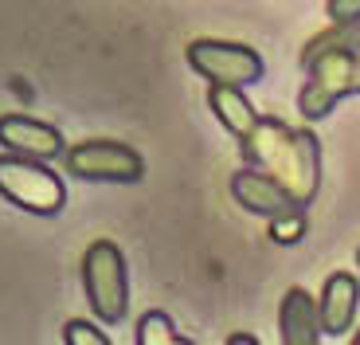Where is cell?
I'll return each instance as SVG.
<instances>
[{"label": "cell", "instance_id": "277c9868", "mask_svg": "<svg viewBox=\"0 0 360 345\" xmlns=\"http://www.w3.org/2000/svg\"><path fill=\"white\" fill-rule=\"evenodd\" d=\"M0 196L12 200L16 208L32 212V216H55L67 204L63 177L47 169L44 161H27L16 153L0 157Z\"/></svg>", "mask_w": 360, "mask_h": 345}, {"label": "cell", "instance_id": "d6986e66", "mask_svg": "<svg viewBox=\"0 0 360 345\" xmlns=\"http://www.w3.org/2000/svg\"><path fill=\"white\" fill-rule=\"evenodd\" d=\"M356 267H360V251H356Z\"/></svg>", "mask_w": 360, "mask_h": 345}, {"label": "cell", "instance_id": "30bf717a", "mask_svg": "<svg viewBox=\"0 0 360 345\" xmlns=\"http://www.w3.org/2000/svg\"><path fill=\"white\" fill-rule=\"evenodd\" d=\"M278 334H282V345H321L317 299H309L306 287H290V291L282 294Z\"/></svg>", "mask_w": 360, "mask_h": 345}, {"label": "cell", "instance_id": "5b68a950", "mask_svg": "<svg viewBox=\"0 0 360 345\" xmlns=\"http://www.w3.org/2000/svg\"><path fill=\"white\" fill-rule=\"evenodd\" d=\"M188 67L207 79V87H251L262 79V55L247 44H235V39H216V36H200L188 44L184 51Z\"/></svg>", "mask_w": 360, "mask_h": 345}, {"label": "cell", "instance_id": "8fae6325", "mask_svg": "<svg viewBox=\"0 0 360 345\" xmlns=\"http://www.w3.org/2000/svg\"><path fill=\"white\" fill-rule=\"evenodd\" d=\"M207 106H212L219 126H224L235 142L251 137V130L259 126V118H262V114H255V106L247 102V94L239 91V87H207Z\"/></svg>", "mask_w": 360, "mask_h": 345}, {"label": "cell", "instance_id": "9a60e30c", "mask_svg": "<svg viewBox=\"0 0 360 345\" xmlns=\"http://www.w3.org/2000/svg\"><path fill=\"white\" fill-rule=\"evenodd\" d=\"M63 341L67 345H114V341H110V334H102L94 322H82V318H71L63 326Z\"/></svg>", "mask_w": 360, "mask_h": 345}, {"label": "cell", "instance_id": "ac0fdd59", "mask_svg": "<svg viewBox=\"0 0 360 345\" xmlns=\"http://www.w3.org/2000/svg\"><path fill=\"white\" fill-rule=\"evenodd\" d=\"M352 345H360V330H356V337H352Z\"/></svg>", "mask_w": 360, "mask_h": 345}, {"label": "cell", "instance_id": "7a4b0ae2", "mask_svg": "<svg viewBox=\"0 0 360 345\" xmlns=\"http://www.w3.org/2000/svg\"><path fill=\"white\" fill-rule=\"evenodd\" d=\"M306 82L297 91V114L306 122H317L325 114H333L341 99L360 94V51H329L314 55L302 63Z\"/></svg>", "mask_w": 360, "mask_h": 345}, {"label": "cell", "instance_id": "7c38bea8", "mask_svg": "<svg viewBox=\"0 0 360 345\" xmlns=\"http://www.w3.org/2000/svg\"><path fill=\"white\" fill-rule=\"evenodd\" d=\"M329 51H360V24H329L321 27L317 36L306 39L302 55H297V63H306L314 55H329Z\"/></svg>", "mask_w": 360, "mask_h": 345}, {"label": "cell", "instance_id": "e0dca14e", "mask_svg": "<svg viewBox=\"0 0 360 345\" xmlns=\"http://www.w3.org/2000/svg\"><path fill=\"white\" fill-rule=\"evenodd\" d=\"M227 345H259V337L243 334V330H235V334H227Z\"/></svg>", "mask_w": 360, "mask_h": 345}, {"label": "cell", "instance_id": "5bb4252c", "mask_svg": "<svg viewBox=\"0 0 360 345\" xmlns=\"http://www.w3.org/2000/svg\"><path fill=\"white\" fill-rule=\"evenodd\" d=\"M266 224H270V239L274 244H297V239L306 236V208L278 216V220H266Z\"/></svg>", "mask_w": 360, "mask_h": 345}, {"label": "cell", "instance_id": "52a82bcc", "mask_svg": "<svg viewBox=\"0 0 360 345\" xmlns=\"http://www.w3.org/2000/svg\"><path fill=\"white\" fill-rule=\"evenodd\" d=\"M0 146L16 157L44 161V165L67 153L63 134H59L51 122H39V118H32V114H4V118H0Z\"/></svg>", "mask_w": 360, "mask_h": 345}, {"label": "cell", "instance_id": "3957f363", "mask_svg": "<svg viewBox=\"0 0 360 345\" xmlns=\"http://www.w3.org/2000/svg\"><path fill=\"white\" fill-rule=\"evenodd\" d=\"M82 291L94 310V318L117 326L129 310V275H126V255L114 239H94L82 251Z\"/></svg>", "mask_w": 360, "mask_h": 345}, {"label": "cell", "instance_id": "8992f818", "mask_svg": "<svg viewBox=\"0 0 360 345\" xmlns=\"http://www.w3.org/2000/svg\"><path fill=\"white\" fill-rule=\"evenodd\" d=\"M63 165L79 181H106V184H137L145 177V157L126 142L114 137H90L63 153Z\"/></svg>", "mask_w": 360, "mask_h": 345}, {"label": "cell", "instance_id": "4fadbf2b", "mask_svg": "<svg viewBox=\"0 0 360 345\" xmlns=\"http://www.w3.org/2000/svg\"><path fill=\"white\" fill-rule=\"evenodd\" d=\"M137 345H192V341L172 326V318L165 310H149L137 322Z\"/></svg>", "mask_w": 360, "mask_h": 345}, {"label": "cell", "instance_id": "6da1fadb", "mask_svg": "<svg viewBox=\"0 0 360 345\" xmlns=\"http://www.w3.org/2000/svg\"><path fill=\"white\" fill-rule=\"evenodd\" d=\"M243 161L266 172L270 181L294 196L297 208H309L321 189V142L306 126H286L278 118H259L251 137L239 142Z\"/></svg>", "mask_w": 360, "mask_h": 345}, {"label": "cell", "instance_id": "9c48e42d", "mask_svg": "<svg viewBox=\"0 0 360 345\" xmlns=\"http://www.w3.org/2000/svg\"><path fill=\"white\" fill-rule=\"evenodd\" d=\"M356 302H360V282L352 271H333L321 287V299H317V318H321V334L341 337L352 330L356 318Z\"/></svg>", "mask_w": 360, "mask_h": 345}, {"label": "cell", "instance_id": "2e32d148", "mask_svg": "<svg viewBox=\"0 0 360 345\" xmlns=\"http://www.w3.org/2000/svg\"><path fill=\"white\" fill-rule=\"evenodd\" d=\"M329 24H360V0H325Z\"/></svg>", "mask_w": 360, "mask_h": 345}, {"label": "cell", "instance_id": "ba28073f", "mask_svg": "<svg viewBox=\"0 0 360 345\" xmlns=\"http://www.w3.org/2000/svg\"><path fill=\"white\" fill-rule=\"evenodd\" d=\"M231 196L239 200V208L255 212V216H262V220H278V216L297 212L294 196H290L278 181H270L266 172L251 169V165L231 172Z\"/></svg>", "mask_w": 360, "mask_h": 345}]
</instances>
